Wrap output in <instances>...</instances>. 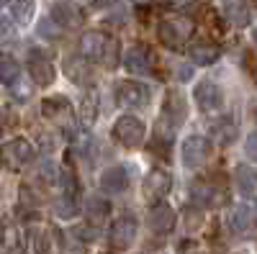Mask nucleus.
<instances>
[{"mask_svg": "<svg viewBox=\"0 0 257 254\" xmlns=\"http://www.w3.org/2000/svg\"><path fill=\"white\" fill-rule=\"evenodd\" d=\"M157 36L162 41L165 49H173V52H183L190 47V36H193V24L190 18L180 16V13H170L160 21L157 26Z\"/></svg>", "mask_w": 257, "mask_h": 254, "instance_id": "obj_1", "label": "nucleus"}, {"mask_svg": "<svg viewBox=\"0 0 257 254\" xmlns=\"http://www.w3.org/2000/svg\"><path fill=\"white\" fill-rule=\"evenodd\" d=\"M34 162V146L26 139H11L3 144L0 149V164H3L8 172H21L26 164Z\"/></svg>", "mask_w": 257, "mask_h": 254, "instance_id": "obj_2", "label": "nucleus"}, {"mask_svg": "<svg viewBox=\"0 0 257 254\" xmlns=\"http://www.w3.org/2000/svg\"><path fill=\"white\" fill-rule=\"evenodd\" d=\"M41 113H44L54 126H59V129L64 134H75L77 131V121H75V111L72 105L64 100V98H47L44 103H41Z\"/></svg>", "mask_w": 257, "mask_h": 254, "instance_id": "obj_3", "label": "nucleus"}, {"mask_svg": "<svg viewBox=\"0 0 257 254\" xmlns=\"http://www.w3.org/2000/svg\"><path fill=\"white\" fill-rule=\"evenodd\" d=\"M144 123L134 116H121L113 126V136L116 141H121L126 149H137V146L144 141Z\"/></svg>", "mask_w": 257, "mask_h": 254, "instance_id": "obj_4", "label": "nucleus"}, {"mask_svg": "<svg viewBox=\"0 0 257 254\" xmlns=\"http://www.w3.org/2000/svg\"><path fill=\"white\" fill-rule=\"evenodd\" d=\"M211 159V141L206 136H188L183 141V164L196 169Z\"/></svg>", "mask_w": 257, "mask_h": 254, "instance_id": "obj_5", "label": "nucleus"}, {"mask_svg": "<svg viewBox=\"0 0 257 254\" xmlns=\"http://www.w3.org/2000/svg\"><path fill=\"white\" fill-rule=\"evenodd\" d=\"M149 98H152L149 88L142 85V82H134V80L121 82L118 90H116V100H118V105H123V108H142V105L149 103Z\"/></svg>", "mask_w": 257, "mask_h": 254, "instance_id": "obj_6", "label": "nucleus"}, {"mask_svg": "<svg viewBox=\"0 0 257 254\" xmlns=\"http://www.w3.org/2000/svg\"><path fill=\"white\" fill-rule=\"evenodd\" d=\"M190 198L196 200L198 205L203 208H219L226 203V193L221 187H216L213 182H206V180H196L190 185Z\"/></svg>", "mask_w": 257, "mask_h": 254, "instance_id": "obj_7", "label": "nucleus"}, {"mask_svg": "<svg viewBox=\"0 0 257 254\" xmlns=\"http://www.w3.org/2000/svg\"><path fill=\"white\" fill-rule=\"evenodd\" d=\"M170 187H173V177H170V172H165V169H152V172L144 177V198L160 203L170 193Z\"/></svg>", "mask_w": 257, "mask_h": 254, "instance_id": "obj_8", "label": "nucleus"}, {"mask_svg": "<svg viewBox=\"0 0 257 254\" xmlns=\"http://www.w3.org/2000/svg\"><path fill=\"white\" fill-rule=\"evenodd\" d=\"M113 249H128V244H132L137 239V221L132 216H121L113 221L111 226V234H108Z\"/></svg>", "mask_w": 257, "mask_h": 254, "instance_id": "obj_9", "label": "nucleus"}, {"mask_svg": "<svg viewBox=\"0 0 257 254\" xmlns=\"http://www.w3.org/2000/svg\"><path fill=\"white\" fill-rule=\"evenodd\" d=\"M196 103L201 105L203 111H219L221 105H224V93L216 82H211V80H203L198 88H196Z\"/></svg>", "mask_w": 257, "mask_h": 254, "instance_id": "obj_10", "label": "nucleus"}, {"mask_svg": "<svg viewBox=\"0 0 257 254\" xmlns=\"http://www.w3.org/2000/svg\"><path fill=\"white\" fill-rule=\"evenodd\" d=\"M173 226H175V210L167 203H155L149 210V228L155 234H170Z\"/></svg>", "mask_w": 257, "mask_h": 254, "instance_id": "obj_11", "label": "nucleus"}, {"mask_svg": "<svg viewBox=\"0 0 257 254\" xmlns=\"http://www.w3.org/2000/svg\"><path fill=\"white\" fill-rule=\"evenodd\" d=\"M108 44H111V39L105 34L88 31L80 39V52H82V57H88V59H100L103 62V54H105V49H108Z\"/></svg>", "mask_w": 257, "mask_h": 254, "instance_id": "obj_12", "label": "nucleus"}, {"mask_svg": "<svg viewBox=\"0 0 257 254\" xmlns=\"http://www.w3.org/2000/svg\"><path fill=\"white\" fill-rule=\"evenodd\" d=\"M29 75L36 85H41V88H47V85L54 82V67H52V62L47 57H41V54H31L29 59Z\"/></svg>", "mask_w": 257, "mask_h": 254, "instance_id": "obj_13", "label": "nucleus"}, {"mask_svg": "<svg viewBox=\"0 0 257 254\" xmlns=\"http://www.w3.org/2000/svg\"><path fill=\"white\" fill-rule=\"evenodd\" d=\"M221 11L234 29H244L249 24V3L247 0H221Z\"/></svg>", "mask_w": 257, "mask_h": 254, "instance_id": "obj_14", "label": "nucleus"}, {"mask_svg": "<svg viewBox=\"0 0 257 254\" xmlns=\"http://www.w3.org/2000/svg\"><path fill=\"white\" fill-rule=\"evenodd\" d=\"M190 52V59L196 62V65H211V62H216L219 59V47L213 44V41L208 39H198V41H193V44L188 47Z\"/></svg>", "mask_w": 257, "mask_h": 254, "instance_id": "obj_15", "label": "nucleus"}, {"mask_svg": "<svg viewBox=\"0 0 257 254\" xmlns=\"http://www.w3.org/2000/svg\"><path fill=\"white\" fill-rule=\"evenodd\" d=\"M123 65L128 72H134V75H144L152 70V57H149V52L144 47H132L126 52L123 57Z\"/></svg>", "mask_w": 257, "mask_h": 254, "instance_id": "obj_16", "label": "nucleus"}, {"mask_svg": "<svg viewBox=\"0 0 257 254\" xmlns=\"http://www.w3.org/2000/svg\"><path fill=\"white\" fill-rule=\"evenodd\" d=\"M126 185H128V177H126L123 167H108L100 175V190L103 193H123Z\"/></svg>", "mask_w": 257, "mask_h": 254, "instance_id": "obj_17", "label": "nucleus"}, {"mask_svg": "<svg viewBox=\"0 0 257 254\" xmlns=\"http://www.w3.org/2000/svg\"><path fill=\"white\" fill-rule=\"evenodd\" d=\"M234 182H237V190L244 198L257 200V172H252L247 164H239L234 169Z\"/></svg>", "mask_w": 257, "mask_h": 254, "instance_id": "obj_18", "label": "nucleus"}, {"mask_svg": "<svg viewBox=\"0 0 257 254\" xmlns=\"http://www.w3.org/2000/svg\"><path fill=\"white\" fill-rule=\"evenodd\" d=\"M111 213V203L103 195H90L88 203H85V218H88L93 226H100Z\"/></svg>", "mask_w": 257, "mask_h": 254, "instance_id": "obj_19", "label": "nucleus"}, {"mask_svg": "<svg viewBox=\"0 0 257 254\" xmlns=\"http://www.w3.org/2000/svg\"><path fill=\"white\" fill-rule=\"evenodd\" d=\"M52 21H54L57 26H62V29H70V26H77V24H80V16H77V11H75L72 6L57 3V6L52 8Z\"/></svg>", "mask_w": 257, "mask_h": 254, "instance_id": "obj_20", "label": "nucleus"}, {"mask_svg": "<svg viewBox=\"0 0 257 254\" xmlns=\"http://www.w3.org/2000/svg\"><path fill=\"white\" fill-rule=\"evenodd\" d=\"M229 223L234 231H239V234H244V231L252 226V213H249V208L247 205H237L231 210V216H229Z\"/></svg>", "mask_w": 257, "mask_h": 254, "instance_id": "obj_21", "label": "nucleus"}, {"mask_svg": "<svg viewBox=\"0 0 257 254\" xmlns=\"http://www.w3.org/2000/svg\"><path fill=\"white\" fill-rule=\"evenodd\" d=\"M21 75V67L16 65V62L11 57H3L0 59V82H6V85H13Z\"/></svg>", "mask_w": 257, "mask_h": 254, "instance_id": "obj_22", "label": "nucleus"}, {"mask_svg": "<svg viewBox=\"0 0 257 254\" xmlns=\"http://www.w3.org/2000/svg\"><path fill=\"white\" fill-rule=\"evenodd\" d=\"M13 18L18 24H29L31 16H34V3L31 0H13V8H11Z\"/></svg>", "mask_w": 257, "mask_h": 254, "instance_id": "obj_23", "label": "nucleus"}, {"mask_svg": "<svg viewBox=\"0 0 257 254\" xmlns=\"http://www.w3.org/2000/svg\"><path fill=\"white\" fill-rule=\"evenodd\" d=\"M54 210H57L59 218H72V216L77 213V203H75V198L64 195V198H59V200L54 203Z\"/></svg>", "mask_w": 257, "mask_h": 254, "instance_id": "obj_24", "label": "nucleus"}, {"mask_svg": "<svg viewBox=\"0 0 257 254\" xmlns=\"http://www.w3.org/2000/svg\"><path fill=\"white\" fill-rule=\"evenodd\" d=\"M216 139L219 141H229V139H234V123L229 121V118H224L221 123H216Z\"/></svg>", "mask_w": 257, "mask_h": 254, "instance_id": "obj_25", "label": "nucleus"}, {"mask_svg": "<svg viewBox=\"0 0 257 254\" xmlns=\"http://www.w3.org/2000/svg\"><path fill=\"white\" fill-rule=\"evenodd\" d=\"M103 65L108 67V70H113V67L118 65V49H116V41H113V39H111L108 49H105V54H103Z\"/></svg>", "mask_w": 257, "mask_h": 254, "instance_id": "obj_26", "label": "nucleus"}, {"mask_svg": "<svg viewBox=\"0 0 257 254\" xmlns=\"http://www.w3.org/2000/svg\"><path fill=\"white\" fill-rule=\"evenodd\" d=\"M62 185H64V190H67V195L75 198V193H77V182H75V175L70 172V169H64V172H62Z\"/></svg>", "mask_w": 257, "mask_h": 254, "instance_id": "obj_27", "label": "nucleus"}, {"mask_svg": "<svg viewBox=\"0 0 257 254\" xmlns=\"http://www.w3.org/2000/svg\"><path fill=\"white\" fill-rule=\"evenodd\" d=\"M8 39H13V26L8 18H0V41H8Z\"/></svg>", "mask_w": 257, "mask_h": 254, "instance_id": "obj_28", "label": "nucleus"}, {"mask_svg": "<svg viewBox=\"0 0 257 254\" xmlns=\"http://www.w3.org/2000/svg\"><path fill=\"white\" fill-rule=\"evenodd\" d=\"M247 154H249V157L257 162V131L247 136Z\"/></svg>", "mask_w": 257, "mask_h": 254, "instance_id": "obj_29", "label": "nucleus"}, {"mask_svg": "<svg viewBox=\"0 0 257 254\" xmlns=\"http://www.w3.org/2000/svg\"><path fill=\"white\" fill-rule=\"evenodd\" d=\"M75 234H77L82 241H93V234H90V231H85V228H75Z\"/></svg>", "mask_w": 257, "mask_h": 254, "instance_id": "obj_30", "label": "nucleus"}, {"mask_svg": "<svg viewBox=\"0 0 257 254\" xmlns=\"http://www.w3.org/2000/svg\"><path fill=\"white\" fill-rule=\"evenodd\" d=\"M90 3H93L95 8H103V6H108V3H111V0H90Z\"/></svg>", "mask_w": 257, "mask_h": 254, "instance_id": "obj_31", "label": "nucleus"}, {"mask_svg": "<svg viewBox=\"0 0 257 254\" xmlns=\"http://www.w3.org/2000/svg\"><path fill=\"white\" fill-rule=\"evenodd\" d=\"M0 241H3V226H0Z\"/></svg>", "mask_w": 257, "mask_h": 254, "instance_id": "obj_32", "label": "nucleus"}, {"mask_svg": "<svg viewBox=\"0 0 257 254\" xmlns=\"http://www.w3.org/2000/svg\"><path fill=\"white\" fill-rule=\"evenodd\" d=\"M6 3H8V0H0V8H3V6H6Z\"/></svg>", "mask_w": 257, "mask_h": 254, "instance_id": "obj_33", "label": "nucleus"}, {"mask_svg": "<svg viewBox=\"0 0 257 254\" xmlns=\"http://www.w3.org/2000/svg\"><path fill=\"white\" fill-rule=\"evenodd\" d=\"M134 3H147V0H134Z\"/></svg>", "mask_w": 257, "mask_h": 254, "instance_id": "obj_34", "label": "nucleus"}, {"mask_svg": "<svg viewBox=\"0 0 257 254\" xmlns=\"http://www.w3.org/2000/svg\"><path fill=\"white\" fill-rule=\"evenodd\" d=\"M252 6H254V8H257V0H252Z\"/></svg>", "mask_w": 257, "mask_h": 254, "instance_id": "obj_35", "label": "nucleus"}, {"mask_svg": "<svg viewBox=\"0 0 257 254\" xmlns=\"http://www.w3.org/2000/svg\"><path fill=\"white\" fill-rule=\"evenodd\" d=\"M254 41H257V29H254Z\"/></svg>", "mask_w": 257, "mask_h": 254, "instance_id": "obj_36", "label": "nucleus"}]
</instances>
